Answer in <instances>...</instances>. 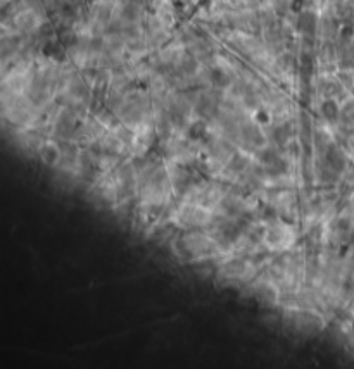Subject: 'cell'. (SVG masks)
Returning <instances> with one entry per match:
<instances>
[{
  "instance_id": "obj_5",
  "label": "cell",
  "mask_w": 354,
  "mask_h": 369,
  "mask_svg": "<svg viewBox=\"0 0 354 369\" xmlns=\"http://www.w3.org/2000/svg\"><path fill=\"white\" fill-rule=\"evenodd\" d=\"M206 133H208V124L204 121H196L194 124H190V128H189L190 140H201L206 137Z\"/></svg>"
},
{
  "instance_id": "obj_2",
  "label": "cell",
  "mask_w": 354,
  "mask_h": 369,
  "mask_svg": "<svg viewBox=\"0 0 354 369\" xmlns=\"http://www.w3.org/2000/svg\"><path fill=\"white\" fill-rule=\"evenodd\" d=\"M59 155H61L59 149H57L54 143H47V145L42 147V150H40L42 161H44L45 164H49V166L56 164V162L59 161Z\"/></svg>"
},
{
  "instance_id": "obj_1",
  "label": "cell",
  "mask_w": 354,
  "mask_h": 369,
  "mask_svg": "<svg viewBox=\"0 0 354 369\" xmlns=\"http://www.w3.org/2000/svg\"><path fill=\"white\" fill-rule=\"evenodd\" d=\"M326 164H328L330 169L337 171V173L344 169V164H345L344 155H342V152L337 147H330L328 149V152H326Z\"/></svg>"
},
{
  "instance_id": "obj_9",
  "label": "cell",
  "mask_w": 354,
  "mask_h": 369,
  "mask_svg": "<svg viewBox=\"0 0 354 369\" xmlns=\"http://www.w3.org/2000/svg\"><path fill=\"white\" fill-rule=\"evenodd\" d=\"M256 118H258L259 123H268V121H270V116H268V112H264V111H259Z\"/></svg>"
},
{
  "instance_id": "obj_6",
  "label": "cell",
  "mask_w": 354,
  "mask_h": 369,
  "mask_svg": "<svg viewBox=\"0 0 354 369\" xmlns=\"http://www.w3.org/2000/svg\"><path fill=\"white\" fill-rule=\"evenodd\" d=\"M277 157H278L277 152H275L273 149H270V147H268V149L259 150V154H258V159L263 162V164H266V166H268V164H271V162H273Z\"/></svg>"
},
{
  "instance_id": "obj_8",
  "label": "cell",
  "mask_w": 354,
  "mask_h": 369,
  "mask_svg": "<svg viewBox=\"0 0 354 369\" xmlns=\"http://www.w3.org/2000/svg\"><path fill=\"white\" fill-rule=\"evenodd\" d=\"M213 83L216 85V87H227L228 83H230V78L225 75L223 71H213Z\"/></svg>"
},
{
  "instance_id": "obj_7",
  "label": "cell",
  "mask_w": 354,
  "mask_h": 369,
  "mask_svg": "<svg viewBox=\"0 0 354 369\" xmlns=\"http://www.w3.org/2000/svg\"><path fill=\"white\" fill-rule=\"evenodd\" d=\"M273 137H275V140H277L278 145H283V143H285L287 140H289V137H290L289 128H287V126H280V128H277V130L273 131Z\"/></svg>"
},
{
  "instance_id": "obj_4",
  "label": "cell",
  "mask_w": 354,
  "mask_h": 369,
  "mask_svg": "<svg viewBox=\"0 0 354 369\" xmlns=\"http://www.w3.org/2000/svg\"><path fill=\"white\" fill-rule=\"evenodd\" d=\"M287 171H289V162L282 157H277L271 164H268L266 173L270 174V176H282V174H285Z\"/></svg>"
},
{
  "instance_id": "obj_3",
  "label": "cell",
  "mask_w": 354,
  "mask_h": 369,
  "mask_svg": "<svg viewBox=\"0 0 354 369\" xmlns=\"http://www.w3.org/2000/svg\"><path fill=\"white\" fill-rule=\"evenodd\" d=\"M320 111H321V114H323V118L330 123L337 121V118H339V106H337L333 100H325V102L321 104Z\"/></svg>"
}]
</instances>
